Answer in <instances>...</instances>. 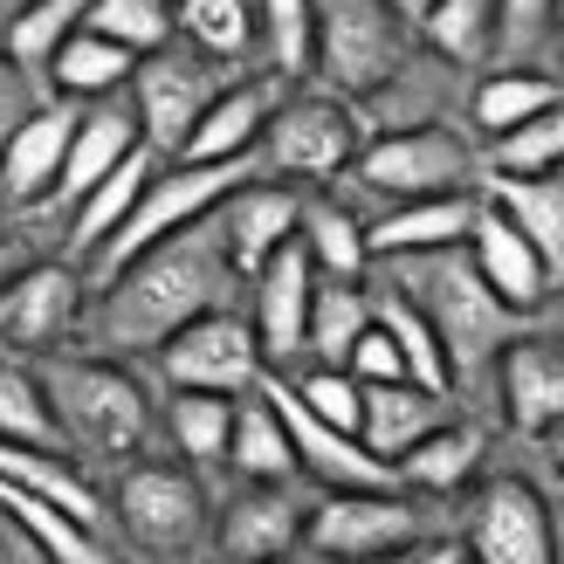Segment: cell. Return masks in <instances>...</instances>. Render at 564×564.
<instances>
[{"mask_svg": "<svg viewBox=\"0 0 564 564\" xmlns=\"http://www.w3.org/2000/svg\"><path fill=\"white\" fill-rule=\"evenodd\" d=\"M235 282H241V269L207 214L110 275L97 303L83 310V330H90L97 351H159L186 324L214 317V310H235Z\"/></svg>", "mask_w": 564, "mask_h": 564, "instance_id": "cell-1", "label": "cell"}, {"mask_svg": "<svg viewBox=\"0 0 564 564\" xmlns=\"http://www.w3.org/2000/svg\"><path fill=\"white\" fill-rule=\"evenodd\" d=\"M406 282L400 290L427 310V324L441 337V358L455 379H475L517 345V310H502V296L475 275L468 248H447V256H406L400 262Z\"/></svg>", "mask_w": 564, "mask_h": 564, "instance_id": "cell-2", "label": "cell"}, {"mask_svg": "<svg viewBox=\"0 0 564 564\" xmlns=\"http://www.w3.org/2000/svg\"><path fill=\"white\" fill-rule=\"evenodd\" d=\"M256 173H262V152H256V159H214V165H200V159H159V173H152L145 193H138L131 220L97 248L90 262H83L90 290H104V282L118 275L124 262H138V256H145V248H159L165 235H180V228H193V220H207L241 180H256Z\"/></svg>", "mask_w": 564, "mask_h": 564, "instance_id": "cell-3", "label": "cell"}, {"mask_svg": "<svg viewBox=\"0 0 564 564\" xmlns=\"http://www.w3.org/2000/svg\"><path fill=\"white\" fill-rule=\"evenodd\" d=\"M42 392L55 406L63 447L76 455H104V462H131L152 434V406L138 392L131 372H118L110 358H48L42 365Z\"/></svg>", "mask_w": 564, "mask_h": 564, "instance_id": "cell-4", "label": "cell"}, {"mask_svg": "<svg viewBox=\"0 0 564 564\" xmlns=\"http://www.w3.org/2000/svg\"><path fill=\"white\" fill-rule=\"evenodd\" d=\"M400 69H406V21L386 0H317V48H310L317 90L365 104Z\"/></svg>", "mask_w": 564, "mask_h": 564, "instance_id": "cell-5", "label": "cell"}, {"mask_svg": "<svg viewBox=\"0 0 564 564\" xmlns=\"http://www.w3.org/2000/svg\"><path fill=\"white\" fill-rule=\"evenodd\" d=\"M358 110L330 90H296L269 110V131H262V173L275 180H337L358 165Z\"/></svg>", "mask_w": 564, "mask_h": 564, "instance_id": "cell-6", "label": "cell"}, {"mask_svg": "<svg viewBox=\"0 0 564 564\" xmlns=\"http://www.w3.org/2000/svg\"><path fill=\"white\" fill-rule=\"evenodd\" d=\"M220 90H228V76H220L214 55H200V48H173V42H165L152 55H138V69H131V110H138L145 145L159 159H180L193 124L207 118V104Z\"/></svg>", "mask_w": 564, "mask_h": 564, "instance_id": "cell-7", "label": "cell"}, {"mask_svg": "<svg viewBox=\"0 0 564 564\" xmlns=\"http://www.w3.org/2000/svg\"><path fill=\"white\" fill-rule=\"evenodd\" d=\"M351 173L379 193V200H434V193H468L475 152L462 131L447 124H413V131H379L372 145L358 152Z\"/></svg>", "mask_w": 564, "mask_h": 564, "instance_id": "cell-8", "label": "cell"}, {"mask_svg": "<svg viewBox=\"0 0 564 564\" xmlns=\"http://www.w3.org/2000/svg\"><path fill=\"white\" fill-rule=\"evenodd\" d=\"M159 372L173 392H220V400H241L269 379L262 337L256 324H241L235 310H214V317L186 324L173 345H159Z\"/></svg>", "mask_w": 564, "mask_h": 564, "instance_id": "cell-9", "label": "cell"}, {"mask_svg": "<svg viewBox=\"0 0 564 564\" xmlns=\"http://www.w3.org/2000/svg\"><path fill=\"white\" fill-rule=\"evenodd\" d=\"M413 538H420V517L413 502H400V489H330L303 523V544L330 564L400 557Z\"/></svg>", "mask_w": 564, "mask_h": 564, "instance_id": "cell-10", "label": "cell"}, {"mask_svg": "<svg viewBox=\"0 0 564 564\" xmlns=\"http://www.w3.org/2000/svg\"><path fill=\"white\" fill-rule=\"evenodd\" d=\"M118 523H124L145 551L186 557L193 544L207 538V496H200V482H193V468L131 462L124 482H118Z\"/></svg>", "mask_w": 564, "mask_h": 564, "instance_id": "cell-11", "label": "cell"}, {"mask_svg": "<svg viewBox=\"0 0 564 564\" xmlns=\"http://www.w3.org/2000/svg\"><path fill=\"white\" fill-rule=\"evenodd\" d=\"M256 392H269L275 420L290 427L296 468H303V475H317L324 489H400V468H386L358 434H345V427H330V420H317V413L296 400V386L282 379V372H269Z\"/></svg>", "mask_w": 564, "mask_h": 564, "instance_id": "cell-12", "label": "cell"}, {"mask_svg": "<svg viewBox=\"0 0 564 564\" xmlns=\"http://www.w3.org/2000/svg\"><path fill=\"white\" fill-rule=\"evenodd\" d=\"M83 269L76 262H28L0 290V351H55L83 324Z\"/></svg>", "mask_w": 564, "mask_h": 564, "instance_id": "cell-13", "label": "cell"}, {"mask_svg": "<svg viewBox=\"0 0 564 564\" xmlns=\"http://www.w3.org/2000/svg\"><path fill=\"white\" fill-rule=\"evenodd\" d=\"M468 557L475 564H557L551 502L523 475L489 482L482 502H475V523H468Z\"/></svg>", "mask_w": 564, "mask_h": 564, "instance_id": "cell-14", "label": "cell"}, {"mask_svg": "<svg viewBox=\"0 0 564 564\" xmlns=\"http://www.w3.org/2000/svg\"><path fill=\"white\" fill-rule=\"evenodd\" d=\"M296 220H303V193L290 186V180H241L228 200L214 207V228H220V241H228V256H235V269H241V282L256 275L275 248H290L296 241Z\"/></svg>", "mask_w": 564, "mask_h": 564, "instance_id": "cell-15", "label": "cell"}, {"mask_svg": "<svg viewBox=\"0 0 564 564\" xmlns=\"http://www.w3.org/2000/svg\"><path fill=\"white\" fill-rule=\"evenodd\" d=\"M256 282V337H262V358L275 365H290L303 345H310V303H317V262L303 256V241L290 248H275V256L248 275Z\"/></svg>", "mask_w": 564, "mask_h": 564, "instance_id": "cell-16", "label": "cell"}, {"mask_svg": "<svg viewBox=\"0 0 564 564\" xmlns=\"http://www.w3.org/2000/svg\"><path fill=\"white\" fill-rule=\"evenodd\" d=\"M138 145H145V131H138V110L131 104L104 97L90 110H76V138H69V159H63V180H55L48 207H76L83 193H97Z\"/></svg>", "mask_w": 564, "mask_h": 564, "instance_id": "cell-17", "label": "cell"}, {"mask_svg": "<svg viewBox=\"0 0 564 564\" xmlns=\"http://www.w3.org/2000/svg\"><path fill=\"white\" fill-rule=\"evenodd\" d=\"M468 262L502 296V310H517V317H530V310L551 296V262L530 248V235L517 220L496 214L489 200H482V220H475V235H468Z\"/></svg>", "mask_w": 564, "mask_h": 564, "instance_id": "cell-18", "label": "cell"}, {"mask_svg": "<svg viewBox=\"0 0 564 564\" xmlns=\"http://www.w3.org/2000/svg\"><path fill=\"white\" fill-rule=\"evenodd\" d=\"M69 138H76V110H28V118L8 131L0 145V200L14 207H48L55 180H63V159H69Z\"/></svg>", "mask_w": 564, "mask_h": 564, "instance_id": "cell-19", "label": "cell"}, {"mask_svg": "<svg viewBox=\"0 0 564 564\" xmlns=\"http://www.w3.org/2000/svg\"><path fill=\"white\" fill-rule=\"evenodd\" d=\"M475 220H482L475 193H434V200H400L379 228H365V241H372V256H386V262L447 256V248H468Z\"/></svg>", "mask_w": 564, "mask_h": 564, "instance_id": "cell-20", "label": "cell"}, {"mask_svg": "<svg viewBox=\"0 0 564 564\" xmlns=\"http://www.w3.org/2000/svg\"><path fill=\"white\" fill-rule=\"evenodd\" d=\"M275 104H282V76H241V83H228V90L207 104V118L193 124L180 159H200V165H214V159H256Z\"/></svg>", "mask_w": 564, "mask_h": 564, "instance_id": "cell-21", "label": "cell"}, {"mask_svg": "<svg viewBox=\"0 0 564 564\" xmlns=\"http://www.w3.org/2000/svg\"><path fill=\"white\" fill-rule=\"evenodd\" d=\"M496 365H502V413H510V427H523V434L564 427V345L517 337Z\"/></svg>", "mask_w": 564, "mask_h": 564, "instance_id": "cell-22", "label": "cell"}, {"mask_svg": "<svg viewBox=\"0 0 564 564\" xmlns=\"http://www.w3.org/2000/svg\"><path fill=\"white\" fill-rule=\"evenodd\" d=\"M447 420V400L413 379H392V386H365V413H358V441L372 447L386 468H400L420 441Z\"/></svg>", "mask_w": 564, "mask_h": 564, "instance_id": "cell-23", "label": "cell"}, {"mask_svg": "<svg viewBox=\"0 0 564 564\" xmlns=\"http://www.w3.org/2000/svg\"><path fill=\"white\" fill-rule=\"evenodd\" d=\"M303 510L290 502L282 482H256L248 496L228 502V517H220V551L241 557V564H275L303 544Z\"/></svg>", "mask_w": 564, "mask_h": 564, "instance_id": "cell-24", "label": "cell"}, {"mask_svg": "<svg viewBox=\"0 0 564 564\" xmlns=\"http://www.w3.org/2000/svg\"><path fill=\"white\" fill-rule=\"evenodd\" d=\"M152 173H159V152H152V145H138V152H131L97 193H83V200L69 207V214H76V220H69V256H76V262H90L97 248L131 220V207H138V193L152 186Z\"/></svg>", "mask_w": 564, "mask_h": 564, "instance_id": "cell-25", "label": "cell"}, {"mask_svg": "<svg viewBox=\"0 0 564 564\" xmlns=\"http://www.w3.org/2000/svg\"><path fill=\"white\" fill-rule=\"evenodd\" d=\"M0 482H14L28 496L55 502V510L76 517L83 530L104 523V502H97L90 482H83V468H69V455H48V447H8V441H0Z\"/></svg>", "mask_w": 564, "mask_h": 564, "instance_id": "cell-26", "label": "cell"}, {"mask_svg": "<svg viewBox=\"0 0 564 564\" xmlns=\"http://www.w3.org/2000/svg\"><path fill=\"white\" fill-rule=\"evenodd\" d=\"M131 69H138V55H131V48L90 35V28H76V35L55 48L48 83H55L63 97H76V104H104V97H118L124 83H131Z\"/></svg>", "mask_w": 564, "mask_h": 564, "instance_id": "cell-27", "label": "cell"}, {"mask_svg": "<svg viewBox=\"0 0 564 564\" xmlns=\"http://www.w3.org/2000/svg\"><path fill=\"white\" fill-rule=\"evenodd\" d=\"M0 517H8L28 544H35L48 564H104V544H97V530H83L76 517H63L55 502L42 496H28L14 482H0Z\"/></svg>", "mask_w": 564, "mask_h": 564, "instance_id": "cell-28", "label": "cell"}, {"mask_svg": "<svg viewBox=\"0 0 564 564\" xmlns=\"http://www.w3.org/2000/svg\"><path fill=\"white\" fill-rule=\"evenodd\" d=\"M296 241H303V256L317 262V275H330V282H358V275H365V262H372L365 220H358V214H345L337 200H303Z\"/></svg>", "mask_w": 564, "mask_h": 564, "instance_id": "cell-29", "label": "cell"}, {"mask_svg": "<svg viewBox=\"0 0 564 564\" xmlns=\"http://www.w3.org/2000/svg\"><path fill=\"white\" fill-rule=\"evenodd\" d=\"M372 330V296L358 290V282H317V303H310V358L324 365V372H345L351 365V345Z\"/></svg>", "mask_w": 564, "mask_h": 564, "instance_id": "cell-30", "label": "cell"}, {"mask_svg": "<svg viewBox=\"0 0 564 564\" xmlns=\"http://www.w3.org/2000/svg\"><path fill=\"white\" fill-rule=\"evenodd\" d=\"M372 317L392 330V345H400V358H406V379L447 400L455 372H447V358H441V337H434V324H427V310H420L406 290H379V296H372Z\"/></svg>", "mask_w": 564, "mask_h": 564, "instance_id": "cell-31", "label": "cell"}, {"mask_svg": "<svg viewBox=\"0 0 564 564\" xmlns=\"http://www.w3.org/2000/svg\"><path fill=\"white\" fill-rule=\"evenodd\" d=\"M489 173L496 180H557L564 173V97L538 110L530 124L489 138Z\"/></svg>", "mask_w": 564, "mask_h": 564, "instance_id": "cell-32", "label": "cell"}, {"mask_svg": "<svg viewBox=\"0 0 564 564\" xmlns=\"http://www.w3.org/2000/svg\"><path fill=\"white\" fill-rule=\"evenodd\" d=\"M0 441L8 447H48V455H69L63 427H55V406L42 392V372L0 358Z\"/></svg>", "mask_w": 564, "mask_h": 564, "instance_id": "cell-33", "label": "cell"}, {"mask_svg": "<svg viewBox=\"0 0 564 564\" xmlns=\"http://www.w3.org/2000/svg\"><path fill=\"white\" fill-rule=\"evenodd\" d=\"M83 8H90V0H28V8H14V21L0 28V55L21 63V69H48L55 48L83 28Z\"/></svg>", "mask_w": 564, "mask_h": 564, "instance_id": "cell-34", "label": "cell"}, {"mask_svg": "<svg viewBox=\"0 0 564 564\" xmlns=\"http://www.w3.org/2000/svg\"><path fill=\"white\" fill-rule=\"evenodd\" d=\"M489 207L510 214L551 269H564V186L557 180H496Z\"/></svg>", "mask_w": 564, "mask_h": 564, "instance_id": "cell-35", "label": "cell"}, {"mask_svg": "<svg viewBox=\"0 0 564 564\" xmlns=\"http://www.w3.org/2000/svg\"><path fill=\"white\" fill-rule=\"evenodd\" d=\"M228 462L248 475V482H290L296 468V447H290V427L275 420V406H235V441H228Z\"/></svg>", "mask_w": 564, "mask_h": 564, "instance_id": "cell-36", "label": "cell"}, {"mask_svg": "<svg viewBox=\"0 0 564 564\" xmlns=\"http://www.w3.org/2000/svg\"><path fill=\"white\" fill-rule=\"evenodd\" d=\"M173 14L186 28V42L200 55H214V63H235V55H248L262 35L256 0H173Z\"/></svg>", "mask_w": 564, "mask_h": 564, "instance_id": "cell-37", "label": "cell"}, {"mask_svg": "<svg viewBox=\"0 0 564 564\" xmlns=\"http://www.w3.org/2000/svg\"><path fill=\"white\" fill-rule=\"evenodd\" d=\"M564 90L551 76H530V69H502V76H489V83H475V97H468V118L482 124L489 138H502V131H517V124H530L538 110H551Z\"/></svg>", "mask_w": 564, "mask_h": 564, "instance_id": "cell-38", "label": "cell"}, {"mask_svg": "<svg viewBox=\"0 0 564 564\" xmlns=\"http://www.w3.org/2000/svg\"><path fill=\"white\" fill-rule=\"evenodd\" d=\"M235 406H241V400H220V392H173V413H165V427H173V447H180L193 468L228 462Z\"/></svg>", "mask_w": 564, "mask_h": 564, "instance_id": "cell-39", "label": "cell"}, {"mask_svg": "<svg viewBox=\"0 0 564 564\" xmlns=\"http://www.w3.org/2000/svg\"><path fill=\"white\" fill-rule=\"evenodd\" d=\"M475 468H482V434H475V427H447V420H441V427L400 462V482L441 496V489H462Z\"/></svg>", "mask_w": 564, "mask_h": 564, "instance_id": "cell-40", "label": "cell"}, {"mask_svg": "<svg viewBox=\"0 0 564 564\" xmlns=\"http://www.w3.org/2000/svg\"><path fill=\"white\" fill-rule=\"evenodd\" d=\"M83 28L104 35V42H118V48H131V55H152V48L173 42L180 14H173V0H90V8H83Z\"/></svg>", "mask_w": 564, "mask_h": 564, "instance_id": "cell-41", "label": "cell"}, {"mask_svg": "<svg viewBox=\"0 0 564 564\" xmlns=\"http://www.w3.org/2000/svg\"><path fill=\"white\" fill-rule=\"evenodd\" d=\"M269 76H310V48H317V0H256Z\"/></svg>", "mask_w": 564, "mask_h": 564, "instance_id": "cell-42", "label": "cell"}, {"mask_svg": "<svg viewBox=\"0 0 564 564\" xmlns=\"http://www.w3.org/2000/svg\"><path fill=\"white\" fill-rule=\"evenodd\" d=\"M420 35H427L447 63H475L482 42L496 35V0H434L427 21H420Z\"/></svg>", "mask_w": 564, "mask_h": 564, "instance_id": "cell-43", "label": "cell"}, {"mask_svg": "<svg viewBox=\"0 0 564 564\" xmlns=\"http://www.w3.org/2000/svg\"><path fill=\"white\" fill-rule=\"evenodd\" d=\"M296 386V400L317 413V420H330V427H345V434H358V413H365V386L351 379V372H303V379H290Z\"/></svg>", "mask_w": 564, "mask_h": 564, "instance_id": "cell-44", "label": "cell"}, {"mask_svg": "<svg viewBox=\"0 0 564 564\" xmlns=\"http://www.w3.org/2000/svg\"><path fill=\"white\" fill-rule=\"evenodd\" d=\"M345 372L358 379V386H392V379H406V358H400V345H392V330L372 317V330L351 345V365Z\"/></svg>", "mask_w": 564, "mask_h": 564, "instance_id": "cell-45", "label": "cell"}, {"mask_svg": "<svg viewBox=\"0 0 564 564\" xmlns=\"http://www.w3.org/2000/svg\"><path fill=\"white\" fill-rule=\"evenodd\" d=\"M551 14H557V0H496V35H502V48H530L551 28Z\"/></svg>", "mask_w": 564, "mask_h": 564, "instance_id": "cell-46", "label": "cell"}, {"mask_svg": "<svg viewBox=\"0 0 564 564\" xmlns=\"http://www.w3.org/2000/svg\"><path fill=\"white\" fill-rule=\"evenodd\" d=\"M392 564H468V551H455V544H427V551H413V544H406Z\"/></svg>", "mask_w": 564, "mask_h": 564, "instance_id": "cell-47", "label": "cell"}, {"mask_svg": "<svg viewBox=\"0 0 564 564\" xmlns=\"http://www.w3.org/2000/svg\"><path fill=\"white\" fill-rule=\"evenodd\" d=\"M21 557H42V551L28 544V538H21V530H14L8 517H0V564H21Z\"/></svg>", "mask_w": 564, "mask_h": 564, "instance_id": "cell-48", "label": "cell"}, {"mask_svg": "<svg viewBox=\"0 0 564 564\" xmlns=\"http://www.w3.org/2000/svg\"><path fill=\"white\" fill-rule=\"evenodd\" d=\"M386 8H392V14H400L406 28H420V21H427V8H434V0H386Z\"/></svg>", "mask_w": 564, "mask_h": 564, "instance_id": "cell-49", "label": "cell"}, {"mask_svg": "<svg viewBox=\"0 0 564 564\" xmlns=\"http://www.w3.org/2000/svg\"><path fill=\"white\" fill-rule=\"evenodd\" d=\"M8 275H14V248L0 241V290H8Z\"/></svg>", "mask_w": 564, "mask_h": 564, "instance_id": "cell-50", "label": "cell"}, {"mask_svg": "<svg viewBox=\"0 0 564 564\" xmlns=\"http://www.w3.org/2000/svg\"><path fill=\"white\" fill-rule=\"evenodd\" d=\"M557 330H564V310H557Z\"/></svg>", "mask_w": 564, "mask_h": 564, "instance_id": "cell-51", "label": "cell"}, {"mask_svg": "<svg viewBox=\"0 0 564 564\" xmlns=\"http://www.w3.org/2000/svg\"><path fill=\"white\" fill-rule=\"evenodd\" d=\"M557 502H564V482H557Z\"/></svg>", "mask_w": 564, "mask_h": 564, "instance_id": "cell-52", "label": "cell"}, {"mask_svg": "<svg viewBox=\"0 0 564 564\" xmlns=\"http://www.w3.org/2000/svg\"><path fill=\"white\" fill-rule=\"evenodd\" d=\"M0 145H8V131H0Z\"/></svg>", "mask_w": 564, "mask_h": 564, "instance_id": "cell-53", "label": "cell"}, {"mask_svg": "<svg viewBox=\"0 0 564 564\" xmlns=\"http://www.w3.org/2000/svg\"><path fill=\"white\" fill-rule=\"evenodd\" d=\"M0 76H8V69H0Z\"/></svg>", "mask_w": 564, "mask_h": 564, "instance_id": "cell-54", "label": "cell"}]
</instances>
